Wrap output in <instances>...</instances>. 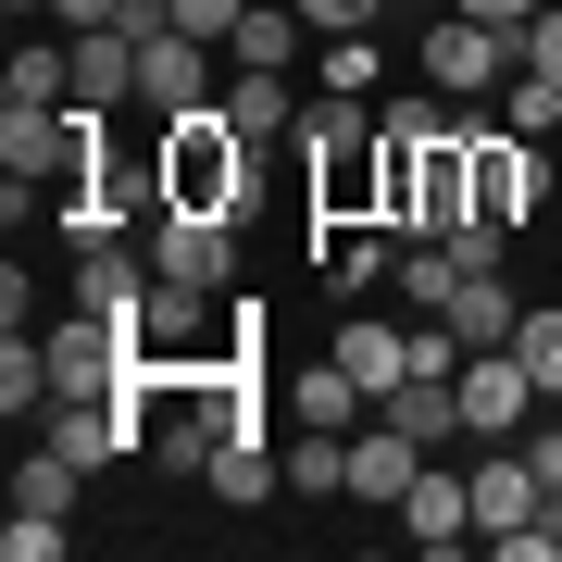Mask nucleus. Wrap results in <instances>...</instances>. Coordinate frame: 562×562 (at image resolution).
I'll return each mask as SVG.
<instances>
[{"instance_id":"obj_1","label":"nucleus","mask_w":562,"mask_h":562,"mask_svg":"<svg viewBox=\"0 0 562 562\" xmlns=\"http://www.w3.org/2000/svg\"><path fill=\"white\" fill-rule=\"evenodd\" d=\"M150 176H162V201H176V213H250V125L225 113V101L162 113Z\"/></svg>"},{"instance_id":"obj_2","label":"nucleus","mask_w":562,"mask_h":562,"mask_svg":"<svg viewBox=\"0 0 562 562\" xmlns=\"http://www.w3.org/2000/svg\"><path fill=\"white\" fill-rule=\"evenodd\" d=\"M450 387H462V438H487V450H513L525 425H538V375H525V350H475Z\"/></svg>"},{"instance_id":"obj_3","label":"nucleus","mask_w":562,"mask_h":562,"mask_svg":"<svg viewBox=\"0 0 562 562\" xmlns=\"http://www.w3.org/2000/svg\"><path fill=\"white\" fill-rule=\"evenodd\" d=\"M550 201V150L525 138V125H475V213L487 225H525Z\"/></svg>"},{"instance_id":"obj_4","label":"nucleus","mask_w":562,"mask_h":562,"mask_svg":"<svg viewBox=\"0 0 562 562\" xmlns=\"http://www.w3.org/2000/svg\"><path fill=\"white\" fill-rule=\"evenodd\" d=\"M150 276H188V288H225L238 276V213H150Z\"/></svg>"},{"instance_id":"obj_5","label":"nucleus","mask_w":562,"mask_h":562,"mask_svg":"<svg viewBox=\"0 0 562 562\" xmlns=\"http://www.w3.org/2000/svg\"><path fill=\"white\" fill-rule=\"evenodd\" d=\"M501 76H513V38H501V25H475V13H438V25H425V88L475 101V88H501Z\"/></svg>"},{"instance_id":"obj_6","label":"nucleus","mask_w":562,"mask_h":562,"mask_svg":"<svg viewBox=\"0 0 562 562\" xmlns=\"http://www.w3.org/2000/svg\"><path fill=\"white\" fill-rule=\"evenodd\" d=\"M213 288H188V276H150V301H138V325H125V338H138V362H213Z\"/></svg>"},{"instance_id":"obj_7","label":"nucleus","mask_w":562,"mask_h":562,"mask_svg":"<svg viewBox=\"0 0 562 562\" xmlns=\"http://www.w3.org/2000/svg\"><path fill=\"white\" fill-rule=\"evenodd\" d=\"M188 101H213V38L150 25L138 38V113H188Z\"/></svg>"},{"instance_id":"obj_8","label":"nucleus","mask_w":562,"mask_h":562,"mask_svg":"<svg viewBox=\"0 0 562 562\" xmlns=\"http://www.w3.org/2000/svg\"><path fill=\"white\" fill-rule=\"evenodd\" d=\"M38 438H50L63 462H88V475H101V462H125V450H150V425L125 413V401H50V413H38Z\"/></svg>"},{"instance_id":"obj_9","label":"nucleus","mask_w":562,"mask_h":562,"mask_svg":"<svg viewBox=\"0 0 562 562\" xmlns=\"http://www.w3.org/2000/svg\"><path fill=\"white\" fill-rule=\"evenodd\" d=\"M288 425H325V438H350V425H375V387H362L338 350H325V362H301V375H288Z\"/></svg>"},{"instance_id":"obj_10","label":"nucleus","mask_w":562,"mask_h":562,"mask_svg":"<svg viewBox=\"0 0 562 562\" xmlns=\"http://www.w3.org/2000/svg\"><path fill=\"white\" fill-rule=\"evenodd\" d=\"M301 150L313 162H362V150H387V113H362V88H313L301 101Z\"/></svg>"},{"instance_id":"obj_11","label":"nucleus","mask_w":562,"mask_h":562,"mask_svg":"<svg viewBox=\"0 0 562 562\" xmlns=\"http://www.w3.org/2000/svg\"><path fill=\"white\" fill-rule=\"evenodd\" d=\"M425 475V438H401V425H350V501H387V513H401V487Z\"/></svg>"},{"instance_id":"obj_12","label":"nucleus","mask_w":562,"mask_h":562,"mask_svg":"<svg viewBox=\"0 0 562 562\" xmlns=\"http://www.w3.org/2000/svg\"><path fill=\"white\" fill-rule=\"evenodd\" d=\"M401 525L425 550H462V538H475V475H438V462H425V475L401 487Z\"/></svg>"},{"instance_id":"obj_13","label":"nucleus","mask_w":562,"mask_h":562,"mask_svg":"<svg viewBox=\"0 0 562 562\" xmlns=\"http://www.w3.org/2000/svg\"><path fill=\"white\" fill-rule=\"evenodd\" d=\"M76 101L88 113H125V101H138V38H125V25H88V38H76Z\"/></svg>"},{"instance_id":"obj_14","label":"nucleus","mask_w":562,"mask_h":562,"mask_svg":"<svg viewBox=\"0 0 562 562\" xmlns=\"http://www.w3.org/2000/svg\"><path fill=\"white\" fill-rule=\"evenodd\" d=\"M63 101H76V38H25L0 76V113H63Z\"/></svg>"},{"instance_id":"obj_15","label":"nucleus","mask_w":562,"mask_h":562,"mask_svg":"<svg viewBox=\"0 0 562 562\" xmlns=\"http://www.w3.org/2000/svg\"><path fill=\"white\" fill-rule=\"evenodd\" d=\"M138 301H150V276L125 250H76V313H101V325H138Z\"/></svg>"},{"instance_id":"obj_16","label":"nucleus","mask_w":562,"mask_h":562,"mask_svg":"<svg viewBox=\"0 0 562 562\" xmlns=\"http://www.w3.org/2000/svg\"><path fill=\"white\" fill-rule=\"evenodd\" d=\"M301 38H313V25H301V0H250V13H238V38H225V63H276V76H288V63H301Z\"/></svg>"},{"instance_id":"obj_17","label":"nucleus","mask_w":562,"mask_h":562,"mask_svg":"<svg viewBox=\"0 0 562 562\" xmlns=\"http://www.w3.org/2000/svg\"><path fill=\"white\" fill-rule=\"evenodd\" d=\"M450 325H462V338H475V350H513V325H525L513 276H462V288H450Z\"/></svg>"},{"instance_id":"obj_18","label":"nucleus","mask_w":562,"mask_h":562,"mask_svg":"<svg viewBox=\"0 0 562 562\" xmlns=\"http://www.w3.org/2000/svg\"><path fill=\"white\" fill-rule=\"evenodd\" d=\"M213 487H225L238 513H262V501L288 487V450H276V438H225V450H213Z\"/></svg>"},{"instance_id":"obj_19","label":"nucleus","mask_w":562,"mask_h":562,"mask_svg":"<svg viewBox=\"0 0 562 562\" xmlns=\"http://www.w3.org/2000/svg\"><path fill=\"white\" fill-rule=\"evenodd\" d=\"M225 113H238L250 138H276V125H301V88H288L276 63H238V76H225Z\"/></svg>"},{"instance_id":"obj_20","label":"nucleus","mask_w":562,"mask_h":562,"mask_svg":"<svg viewBox=\"0 0 562 562\" xmlns=\"http://www.w3.org/2000/svg\"><path fill=\"white\" fill-rule=\"evenodd\" d=\"M338 362L375 387V401H387V387L413 375V325H338Z\"/></svg>"},{"instance_id":"obj_21","label":"nucleus","mask_w":562,"mask_h":562,"mask_svg":"<svg viewBox=\"0 0 562 562\" xmlns=\"http://www.w3.org/2000/svg\"><path fill=\"white\" fill-rule=\"evenodd\" d=\"M76 487H88V462H63L50 438L13 462V513H76Z\"/></svg>"},{"instance_id":"obj_22","label":"nucleus","mask_w":562,"mask_h":562,"mask_svg":"<svg viewBox=\"0 0 562 562\" xmlns=\"http://www.w3.org/2000/svg\"><path fill=\"white\" fill-rule=\"evenodd\" d=\"M375 276H401V238H387V225H362V238L325 250V288H338V301H362Z\"/></svg>"},{"instance_id":"obj_23","label":"nucleus","mask_w":562,"mask_h":562,"mask_svg":"<svg viewBox=\"0 0 562 562\" xmlns=\"http://www.w3.org/2000/svg\"><path fill=\"white\" fill-rule=\"evenodd\" d=\"M288 487H313V501H350V438L301 425V438H288Z\"/></svg>"},{"instance_id":"obj_24","label":"nucleus","mask_w":562,"mask_h":562,"mask_svg":"<svg viewBox=\"0 0 562 562\" xmlns=\"http://www.w3.org/2000/svg\"><path fill=\"white\" fill-rule=\"evenodd\" d=\"M450 288H462L450 238H401V301H413V313H450Z\"/></svg>"},{"instance_id":"obj_25","label":"nucleus","mask_w":562,"mask_h":562,"mask_svg":"<svg viewBox=\"0 0 562 562\" xmlns=\"http://www.w3.org/2000/svg\"><path fill=\"white\" fill-rule=\"evenodd\" d=\"M513 350H525V375H538V401H562V313H525Z\"/></svg>"},{"instance_id":"obj_26","label":"nucleus","mask_w":562,"mask_h":562,"mask_svg":"<svg viewBox=\"0 0 562 562\" xmlns=\"http://www.w3.org/2000/svg\"><path fill=\"white\" fill-rule=\"evenodd\" d=\"M501 250H513V225H487V213L450 225V262H462V276H501Z\"/></svg>"},{"instance_id":"obj_27","label":"nucleus","mask_w":562,"mask_h":562,"mask_svg":"<svg viewBox=\"0 0 562 562\" xmlns=\"http://www.w3.org/2000/svg\"><path fill=\"white\" fill-rule=\"evenodd\" d=\"M63 538H76L63 513H13V525H0V550H13V562H63Z\"/></svg>"},{"instance_id":"obj_28","label":"nucleus","mask_w":562,"mask_h":562,"mask_svg":"<svg viewBox=\"0 0 562 562\" xmlns=\"http://www.w3.org/2000/svg\"><path fill=\"white\" fill-rule=\"evenodd\" d=\"M375 13H387V0H301V25H313V38H362Z\"/></svg>"},{"instance_id":"obj_29","label":"nucleus","mask_w":562,"mask_h":562,"mask_svg":"<svg viewBox=\"0 0 562 562\" xmlns=\"http://www.w3.org/2000/svg\"><path fill=\"white\" fill-rule=\"evenodd\" d=\"M513 50H525V76H550V88H562V0H550V13H538V25H525V38H513Z\"/></svg>"},{"instance_id":"obj_30","label":"nucleus","mask_w":562,"mask_h":562,"mask_svg":"<svg viewBox=\"0 0 562 562\" xmlns=\"http://www.w3.org/2000/svg\"><path fill=\"white\" fill-rule=\"evenodd\" d=\"M238 13H250V0H176V25H188V38H213V50L238 38Z\"/></svg>"},{"instance_id":"obj_31","label":"nucleus","mask_w":562,"mask_h":562,"mask_svg":"<svg viewBox=\"0 0 562 562\" xmlns=\"http://www.w3.org/2000/svg\"><path fill=\"white\" fill-rule=\"evenodd\" d=\"M450 13H475V25H501V38H525V25L550 13V0H450ZM513 63H525V50H513Z\"/></svg>"},{"instance_id":"obj_32","label":"nucleus","mask_w":562,"mask_h":562,"mask_svg":"<svg viewBox=\"0 0 562 562\" xmlns=\"http://www.w3.org/2000/svg\"><path fill=\"white\" fill-rule=\"evenodd\" d=\"M325 88H375V50H362V38H325Z\"/></svg>"},{"instance_id":"obj_33","label":"nucleus","mask_w":562,"mask_h":562,"mask_svg":"<svg viewBox=\"0 0 562 562\" xmlns=\"http://www.w3.org/2000/svg\"><path fill=\"white\" fill-rule=\"evenodd\" d=\"M125 13V0H50V25H63V38H88V25H113Z\"/></svg>"},{"instance_id":"obj_34","label":"nucleus","mask_w":562,"mask_h":562,"mask_svg":"<svg viewBox=\"0 0 562 562\" xmlns=\"http://www.w3.org/2000/svg\"><path fill=\"white\" fill-rule=\"evenodd\" d=\"M525 462H538V487H562V425H525Z\"/></svg>"},{"instance_id":"obj_35","label":"nucleus","mask_w":562,"mask_h":562,"mask_svg":"<svg viewBox=\"0 0 562 562\" xmlns=\"http://www.w3.org/2000/svg\"><path fill=\"white\" fill-rule=\"evenodd\" d=\"M13 13H50V0H13Z\"/></svg>"}]
</instances>
